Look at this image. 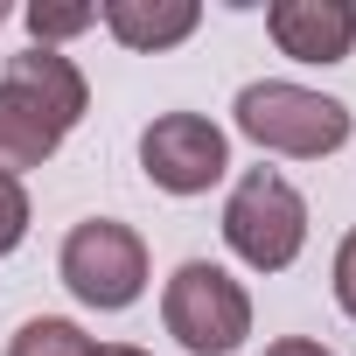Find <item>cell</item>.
Listing matches in <instances>:
<instances>
[{"label":"cell","instance_id":"16","mask_svg":"<svg viewBox=\"0 0 356 356\" xmlns=\"http://www.w3.org/2000/svg\"><path fill=\"white\" fill-rule=\"evenodd\" d=\"M8 15H15V8H8V0H0V29H8Z\"/></svg>","mask_w":356,"mask_h":356},{"label":"cell","instance_id":"2","mask_svg":"<svg viewBox=\"0 0 356 356\" xmlns=\"http://www.w3.org/2000/svg\"><path fill=\"white\" fill-rule=\"evenodd\" d=\"M224 245L252 273H286L307 252V196L280 168H245L224 196Z\"/></svg>","mask_w":356,"mask_h":356},{"label":"cell","instance_id":"5","mask_svg":"<svg viewBox=\"0 0 356 356\" xmlns=\"http://www.w3.org/2000/svg\"><path fill=\"white\" fill-rule=\"evenodd\" d=\"M140 168L161 196H210L231 175V133L203 112H154L140 126Z\"/></svg>","mask_w":356,"mask_h":356},{"label":"cell","instance_id":"8","mask_svg":"<svg viewBox=\"0 0 356 356\" xmlns=\"http://www.w3.org/2000/svg\"><path fill=\"white\" fill-rule=\"evenodd\" d=\"M0 77L22 84V91H29V98L63 126V133L91 112V84H84V70H77L63 49H35V42H29V49H15V56H8V70H0Z\"/></svg>","mask_w":356,"mask_h":356},{"label":"cell","instance_id":"4","mask_svg":"<svg viewBox=\"0 0 356 356\" xmlns=\"http://www.w3.org/2000/svg\"><path fill=\"white\" fill-rule=\"evenodd\" d=\"M56 280L98 307V314H126L140 293H147V238L119 217H84L63 252H56Z\"/></svg>","mask_w":356,"mask_h":356},{"label":"cell","instance_id":"10","mask_svg":"<svg viewBox=\"0 0 356 356\" xmlns=\"http://www.w3.org/2000/svg\"><path fill=\"white\" fill-rule=\"evenodd\" d=\"M8 356H98V335H84V328L63 321V314H35V321L15 328Z\"/></svg>","mask_w":356,"mask_h":356},{"label":"cell","instance_id":"1","mask_svg":"<svg viewBox=\"0 0 356 356\" xmlns=\"http://www.w3.org/2000/svg\"><path fill=\"white\" fill-rule=\"evenodd\" d=\"M231 126L259 147V154H286V161H321L335 147H349L356 133V112L328 91H307L293 77H259L238 91L231 105Z\"/></svg>","mask_w":356,"mask_h":356},{"label":"cell","instance_id":"13","mask_svg":"<svg viewBox=\"0 0 356 356\" xmlns=\"http://www.w3.org/2000/svg\"><path fill=\"white\" fill-rule=\"evenodd\" d=\"M328 286H335V307L356 321V231L335 245V266H328Z\"/></svg>","mask_w":356,"mask_h":356},{"label":"cell","instance_id":"12","mask_svg":"<svg viewBox=\"0 0 356 356\" xmlns=\"http://www.w3.org/2000/svg\"><path fill=\"white\" fill-rule=\"evenodd\" d=\"M29 224H35V210H29V189L15 182V175H0V259H15V252H22Z\"/></svg>","mask_w":356,"mask_h":356},{"label":"cell","instance_id":"7","mask_svg":"<svg viewBox=\"0 0 356 356\" xmlns=\"http://www.w3.org/2000/svg\"><path fill=\"white\" fill-rule=\"evenodd\" d=\"M98 22L112 29L119 49H133V56H161V49L189 42V35L203 29V8H196V0H105Z\"/></svg>","mask_w":356,"mask_h":356},{"label":"cell","instance_id":"3","mask_svg":"<svg viewBox=\"0 0 356 356\" xmlns=\"http://www.w3.org/2000/svg\"><path fill=\"white\" fill-rule=\"evenodd\" d=\"M161 321L189 356H231L252 335V293L217 259H182L161 286Z\"/></svg>","mask_w":356,"mask_h":356},{"label":"cell","instance_id":"14","mask_svg":"<svg viewBox=\"0 0 356 356\" xmlns=\"http://www.w3.org/2000/svg\"><path fill=\"white\" fill-rule=\"evenodd\" d=\"M266 356H335V349H321L314 335H280V342H266Z\"/></svg>","mask_w":356,"mask_h":356},{"label":"cell","instance_id":"9","mask_svg":"<svg viewBox=\"0 0 356 356\" xmlns=\"http://www.w3.org/2000/svg\"><path fill=\"white\" fill-rule=\"evenodd\" d=\"M63 140H70V133H63V126H56L22 84L0 77V175H15V182H22V175L42 168Z\"/></svg>","mask_w":356,"mask_h":356},{"label":"cell","instance_id":"6","mask_svg":"<svg viewBox=\"0 0 356 356\" xmlns=\"http://www.w3.org/2000/svg\"><path fill=\"white\" fill-rule=\"evenodd\" d=\"M266 35L293 63H321V70L349 63V49H356V0H273Z\"/></svg>","mask_w":356,"mask_h":356},{"label":"cell","instance_id":"15","mask_svg":"<svg viewBox=\"0 0 356 356\" xmlns=\"http://www.w3.org/2000/svg\"><path fill=\"white\" fill-rule=\"evenodd\" d=\"M98 356H147V349H133V342H98Z\"/></svg>","mask_w":356,"mask_h":356},{"label":"cell","instance_id":"11","mask_svg":"<svg viewBox=\"0 0 356 356\" xmlns=\"http://www.w3.org/2000/svg\"><path fill=\"white\" fill-rule=\"evenodd\" d=\"M22 22H29V42L35 49H63L70 35L98 29V8H91V0H29Z\"/></svg>","mask_w":356,"mask_h":356}]
</instances>
